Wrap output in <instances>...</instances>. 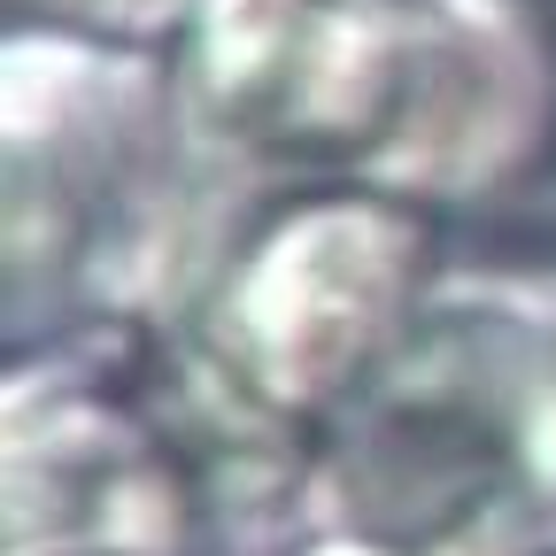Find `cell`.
Instances as JSON below:
<instances>
[{"label": "cell", "instance_id": "6da1fadb", "mask_svg": "<svg viewBox=\"0 0 556 556\" xmlns=\"http://www.w3.org/2000/svg\"><path fill=\"white\" fill-rule=\"evenodd\" d=\"M232 193L371 186L464 217L556 155V31L533 0H178L155 39Z\"/></svg>", "mask_w": 556, "mask_h": 556}, {"label": "cell", "instance_id": "7a4b0ae2", "mask_svg": "<svg viewBox=\"0 0 556 556\" xmlns=\"http://www.w3.org/2000/svg\"><path fill=\"white\" fill-rule=\"evenodd\" d=\"M240 201L201 163L163 47L0 24V356L170 317Z\"/></svg>", "mask_w": 556, "mask_h": 556}, {"label": "cell", "instance_id": "3957f363", "mask_svg": "<svg viewBox=\"0 0 556 556\" xmlns=\"http://www.w3.org/2000/svg\"><path fill=\"white\" fill-rule=\"evenodd\" d=\"M302 448L217 387L178 317L0 356V556H287Z\"/></svg>", "mask_w": 556, "mask_h": 556}, {"label": "cell", "instance_id": "277c9868", "mask_svg": "<svg viewBox=\"0 0 556 556\" xmlns=\"http://www.w3.org/2000/svg\"><path fill=\"white\" fill-rule=\"evenodd\" d=\"M541 486H556V294L533 263H448L409 340L302 448V533L433 556Z\"/></svg>", "mask_w": 556, "mask_h": 556}, {"label": "cell", "instance_id": "5b68a950", "mask_svg": "<svg viewBox=\"0 0 556 556\" xmlns=\"http://www.w3.org/2000/svg\"><path fill=\"white\" fill-rule=\"evenodd\" d=\"M441 217L371 186L248 193L170 309L217 387L309 448L441 287Z\"/></svg>", "mask_w": 556, "mask_h": 556}, {"label": "cell", "instance_id": "8992f818", "mask_svg": "<svg viewBox=\"0 0 556 556\" xmlns=\"http://www.w3.org/2000/svg\"><path fill=\"white\" fill-rule=\"evenodd\" d=\"M433 556H556V486H541V495L479 518L471 533L441 541Z\"/></svg>", "mask_w": 556, "mask_h": 556}, {"label": "cell", "instance_id": "52a82bcc", "mask_svg": "<svg viewBox=\"0 0 556 556\" xmlns=\"http://www.w3.org/2000/svg\"><path fill=\"white\" fill-rule=\"evenodd\" d=\"M287 556H379V548H364V541H332V533H302Z\"/></svg>", "mask_w": 556, "mask_h": 556}, {"label": "cell", "instance_id": "ba28073f", "mask_svg": "<svg viewBox=\"0 0 556 556\" xmlns=\"http://www.w3.org/2000/svg\"><path fill=\"white\" fill-rule=\"evenodd\" d=\"M533 270L548 278V294H556V217H548V232H541V255H533Z\"/></svg>", "mask_w": 556, "mask_h": 556}]
</instances>
